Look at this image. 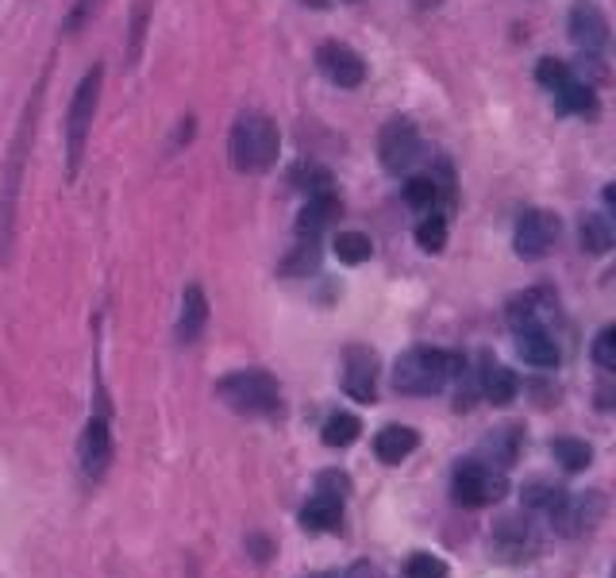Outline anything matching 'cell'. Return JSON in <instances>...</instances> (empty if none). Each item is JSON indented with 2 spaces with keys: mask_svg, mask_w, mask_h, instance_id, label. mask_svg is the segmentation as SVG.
<instances>
[{
  "mask_svg": "<svg viewBox=\"0 0 616 578\" xmlns=\"http://www.w3.org/2000/svg\"><path fill=\"white\" fill-rule=\"evenodd\" d=\"M578 243H582L585 255H605L613 247V224L601 212H585L582 224H578Z\"/></svg>",
  "mask_w": 616,
  "mask_h": 578,
  "instance_id": "obj_23",
  "label": "cell"
},
{
  "mask_svg": "<svg viewBox=\"0 0 616 578\" xmlns=\"http://www.w3.org/2000/svg\"><path fill=\"white\" fill-rule=\"evenodd\" d=\"M562 498H567V490H562V486H551V482H528V486H524V506L539 509V513H547V517L559 509Z\"/></svg>",
  "mask_w": 616,
  "mask_h": 578,
  "instance_id": "obj_27",
  "label": "cell"
},
{
  "mask_svg": "<svg viewBox=\"0 0 616 578\" xmlns=\"http://www.w3.org/2000/svg\"><path fill=\"white\" fill-rule=\"evenodd\" d=\"M297 189H304L309 197H324V193H332V174L324 166H301L293 174Z\"/></svg>",
  "mask_w": 616,
  "mask_h": 578,
  "instance_id": "obj_31",
  "label": "cell"
},
{
  "mask_svg": "<svg viewBox=\"0 0 616 578\" xmlns=\"http://www.w3.org/2000/svg\"><path fill=\"white\" fill-rule=\"evenodd\" d=\"M247 547H255V559H258V563H266V559H270V540H263V536H251V540H247Z\"/></svg>",
  "mask_w": 616,
  "mask_h": 578,
  "instance_id": "obj_39",
  "label": "cell"
},
{
  "mask_svg": "<svg viewBox=\"0 0 616 578\" xmlns=\"http://www.w3.org/2000/svg\"><path fill=\"white\" fill-rule=\"evenodd\" d=\"M567 27H570V39H574L578 47L585 50V55H597V50H605V43H608V16L601 12L597 0H574Z\"/></svg>",
  "mask_w": 616,
  "mask_h": 578,
  "instance_id": "obj_13",
  "label": "cell"
},
{
  "mask_svg": "<svg viewBox=\"0 0 616 578\" xmlns=\"http://www.w3.org/2000/svg\"><path fill=\"white\" fill-rule=\"evenodd\" d=\"M536 529L528 517H501L493 529V552L501 559H528L536 552Z\"/></svg>",
  "mask_w": 616,
  "mask_h": 578,
  "instance_id": "obj_14",
  "label": "cell"
},
{
  "mask_svg": "<svg viewBox=\"0 0 616 578\" xmlns=\"http://www.w3.org/2000/svg\"><path fill=\"white\" fill-rule=\"evenodd\" d=\"M544 324V316H539V305H536V298H516V301H509V328H512V336L516 332H528V328H539Z\"/></svg>",
  "mask_w": 616,
  "mask_h": 578,
  "instance_id": "obj_29",
  "label": "cell"
},
{
  "mask_svg": "<svg viewBox=\"0 0 616 578\" xmlns=\"http://www.w3.org/2000/svg\"><path fill=\"white\" fill-rule=\"evenodd\" d=\"M466 370L458 351H440V347H412L393 362V390L405 397H432L448 390L451 378Z\"/></svg>",
  "mask_w": 616,
  "mask_h": 578,
  "instance_id": "obj_2",
  "label": "cell"
},
{
  "mask_svg": "<svg viewBox=\"0 0 616 578\" xmlns=\"http://www.w3.org/2000/svg\"><path fill=\"white\" fill-rule=\"evenodd\" d=\"M278 124L263 113H240L232 124V139H228V151H232V166L243 174H263L278 162Z\"/></svg>",
  "mask_w": 616,
  "mask_h": 578,
  "instance_id": "obj_3",
  "label": "cell"
},
{
  "mask_svg": "<svg viewBox=\"0 0 616 578\" xmlns=\"http://www.w3.org/2000/svg\"><path fill=\"white\" fill-rule=\"evenodd\" d=\"M344 524V501L328 498V494H313L309 506L301 509V529L304 532H339Z\"/></svg>",
  "mask_w": 616,
  "mask_h": 578,
  "instance_id": "obj_20",
  "label": "cell"
},
{
  "mask_svg": "<svg viewBox=\"0 0 616 578\" xmlns=\"http://www.w3.org/2000/svg\"><path fill=\"white\" fill-rule=\"evenodd\" d=\"M509 494V478L504 471L489 466L486 459H463L451 474V498L455 506L466 509H481V506H493Z\"/></svg>",
  "mask_w": 616,
  "mask_h": 578,
  "instance_id": "obj_6",
  "label": "cell"
},
{
  "mask_svg": "<svg viewBox=\"0 0 616 578\" xmlns=\"http://www.w3.org/2000/svg\"><path fill=\"white\" fill-rule=\"evenodd\" d=\"M478 385H481V394H486V402H493V405H512L516 394H521V378L512 374L504 362H493V359H481Z\"/></svg>",
  "mask_w": 616,
  "mask_h": 578,
  "instance_id": "obj_15",
  "label": "cell"
},
{
  "mask_svg": "<svg viewBox=\"0 0 616 578\" xmlns=\"http://www.w3.org/2000/svg\"><path fill=\"white\" fill-rule=\"evenodd\" d=\"M96 4H101V0H78V4H73V12H70V20H66V32L78 35L81 24H85V20L96 12Z\"/></svg>",
  "mask_w": 616,
  "mask_h": 578,
  "instance_id": "obj_37",
  "label": "cell"
},
{
  "mask_svg": "<svg viewBox=\"0 0 616 578\" xmlns=\"http://www.w3.org/2000/svg\"><path fill=\"white\" fill-rule=\"evenodd\" d=\"M43 85H47V73L39 78L32 101H27V113H24V120H20L16 139H12L9 166H4V185H0V263H9L12 240H16V201H20V185H24V162L35 139V116H39V105H43Z\"/></svg>",
  "mask_w": 616,
  "mask_h": 578,
  "instance_id": "obj_1",
  "label": "cell"
},
{
  "mask_svg": "<svg viewBox=\"0 0 616 578\" xmlns=\"http://www.w3.org/2000/svg\"><path fill=\"white\" fill-rule=\"evenodd\" d=\"M344 390L362 405L377 402V355L370 347H347L344 355Z\"/></svg>",
  "mask_w": 616,
  "mask_h": 578,
  "instance_id": "obj_12",
  "label": "cell"
},
{
  "mask_svg": "<svg viewBox=\"0 0 616 578\" xmlns=\"http://www.w3.org/2000/svg\"><path fill=\"white\" fill-rule=\"evenodd\" d=\"M377 154L390 174H405L420 159V131L412 120H390L377 136Z\"/></svg>",
  "mask_w": 616,
  "mask_h": 578,
  "instance_id": "obj_8",
  "label": "cell"
},
{
  "mask_svg": "<svg viewBox=\"0 0 616 578\" xmlns=\"http://www.w3.org/2000/svg\"><path fill=\"white\" fill-rule=\"evenodd\" d=\"M417 243L428 251V255H440V251L448 247V217L432 212V217L420 220V224H417Z\"/></svg>",
  "mask_w": 616,
  "mask_h": 578,
  "instance_id": "obj_28",
  "label": "cell"
},
{
  "mask_svg": "<svg viewBox=\"0 0 616 578\" xmlns=\"http://www.w3.org/2000/svg\"><path fill=\"white\" fill-rule=\"evenodd\" d=\"M101 81H105V70L93 66V70L81 78L78 93L70 101V116H66V177H78L81 159H85V143L89 131H93V116H96V101H101Z\"/></svg>",
  "mask_w": 616,
  "mask_h": 578,
  "instance_id": "obj_5",
  "label": "cell"
},
{
  "mask_svg": "<svg viewBox=\"0 0 616 578\" xmlns=\"http://www.w3.org/2000/svg\"><path fill=\"white\" fill-rule=\"evenodd\" d=\"M78 463L89 482H101L113 466V432L105 417H89L78 440Z\"/></svg>",
  "mask_w": 616,
  "mask_h": 578,
  "instance_id": "obj_9",
  "label": "cell"
},
{
  "mask_svg": "<svg viewBox=\"0 0 616 578\" xmlns=\"http://www.w3.org/2000/svg\"><path fill=\"white\" fill-rule=\"evenodd\" d=\"M313 578H374V570H370L367 563H359V567H351V570H328V575H313Z\"/></svg>",
  "mask_w": 616,
  "mask_h": 578,
  "instance_id": "obj_38",
  "label": "cell"
},
{
  "mask_svg": "<svg viewBox=\"0 0 616 578\" xmlns=\"http://www.w3.org/2000/svg\"><path fill=\"white\" fill-rule=\"evenodd\" d=\"M143 32H147V0H139L136 12H131V47H128V62L139 58V47H143Z\"/></svg>",
  "mask_w": 616,
  "mask_h": 578,
  "instance_id": "obj_36",
  "label": "cell"
},
{
  "mask_svg": "<svg viewBox=\"0 0 616 578\" xmlns=\"http://www.w3.org/2000/svg\"><path fill=\"white\" fill-rule=\"evenodd\" d=\"M217 394L240 417H274V413H281V390L270 370H235V374L220 378Z\"/></svg>",
  "mask_w": 616,
  "mask_h": 578,
  "instance_id": "obj_4",
  "label": "cell"
},
{
  "mask_svg": "<svg viewBox=\"0 0 616 578\" xmlns=\"http://www.w3.org/2000/svg\"><path fill=\"white\" fill-rule=\"evenodd\" d=\"M551 455L562 471H585L593 463V448L585 440H574V436H562V440L551 443Z\"/></svg>",
  "mask_w": 616,
  "mask_h": 578,
  "instance_id": "obj_25",
  "label": "cell"
},
{
  "mask_svg": "<svg viewBox=\"0 0 616 578\" xmlns=\"http://www.w3.org/2000/svg\"><path fill=\"white\" fill-rule=\"evenodd\" d=\"M205 324H209V298H205V289L185 286L182 316H177V344H197Z\"/></svg>",
  "mask_w": 616,
  "mask_h": 578,
  "instance_id": "obj_16",
  "label": "cell"
},
{
  "mask_svg": "<svg viewBox=\"0 0 616 578\" xmlns=\"http://www.w3.org/2000/svg\"><path fill=\"white\" fill-rule=\"evenodd\" d=\"M417 448H420V436H417V428H408V425H385L382 432L374 436V455L382 459L385 466L405 463Z\"/></svg>",
  "mask_w": 616,
  "mask_h": 578,
  "instance_id": "obj_17",
  "label": "cell"
},
{
  "mask_svg": "<svg viewBox=\"0 0 616 578\" xmlns=\"http://www.w3.org/2000/svg\"><path fill=\"white\" fill-rule=\"evenodd\" d=\"M555 105H559L562 113L593 116V113H597V93H593V85H590V81H578V78H570L562 89H555Z\"/></svg>",
  "mask_w": 616,
  "mask_h": 578,
  "instance_id": "obj_22",
  "label": "cell"
},
{
  "mask_svg": "<svg viewBox=\"0 0 616 578\" xmlns=\"http://www.w3.org/2000/svg\"><path fill=\"white\" fill-rule=\"evenodd\" d=\"M570 78H574V70H570V62H559V58H544V62H539V70H536V81L547 89V93L562 89Z\"/></svg>",
  "mask_w": 616,
  "mask_h": 578,
  "instance_id": "obj_32",
  "label": "cell"
},
{
  "mask_svg": "<svg viewBox=\"0 0 616 578\" xmlns=\"http://www.w3.org/2000/svg\"><path fill=\"white\" fill-rule=\"evenodd\" d=\"M316 494H328V498L344 501L347 494H351V478H347L344 471H321L316 474Z\"/></svg>",
  "mask_w": 616,
  "mask_h": 578,
  "instance_id": "obj_35",
  "label": "cell"
},
{
  "mask_svg": "<svg viewBox=\"0 0 616 578\" xmlns=\"http://www.w3.org/2000/svg\"><path fill=\"white\" fill-rule=\"evenodd\" d=\"M408 578H448V563L440 555L417 552L408 559Z\"/></svg>",
  "mask_w": 616,
  "mask_h": 578,
  "instance_id": "obj_34",
  "label": "cell"
},
{
  "mask_svg": "<svg viewBox=\"0 0 616 578\" xmlns=\"http://www.w3.org/2000/svg\"><path fill=\"white\" fill-rule=\"evenodd\" d=\"M481 451H489V455H493V459H489V466H497V471H509V466L516 463V455H521V428H516V425L497 428V432L481 443Z\"/></svg>",
  "mask_w": 616,
  "mask_h": 578,
  "instance_id": "obj_21",
  "label": "cell"
},
{
  "mask_svg": "<svg viewBox=\"0 0 616 578\" xmlns=\"http://www.w3.org/2000/svg\"><path fill=\"white\" fill-rule=\"evenodd\" d=\"M316 66H321L324 78L339 89H359L362 81H367V62H362L359 50L347 47V43H324V47L316 50Z\"/></svg>",
  "mask_w": 616,
  "mask_h": 578,
  "instance_id": "obj_11",
  "label": "cell"
},
{
  "mask_svg": "<svg viewBox=\"0 0 616 578\" xmlns=\"http://www.w3.org/2000/svg\"><path fill=\"white\" fill-rule=\"evenodd\" d=\"M359 436H362V420L355 417V413H332L321 428V440L328 443V448H351Z\"/></svg>",
  "mask_w": 616,
  "mask_h": 578,
  "instance_id": "obj_24",
  "label": "cell"
},
{
  "mask_svg": "<svg viewBox=\"0 0 616 578\" xmlns=\"http://www.w3.org/2000/svg\"><path fill=\"white\" fill-rule=\"evenodd\" d=\"M336 217H339L336 193L309 197V201H304V209H301V217H297V235H301V240H316V235H321Z\"/></svg>",
  "mask_w": 616,
  "mask_h": 578,
  "instance_id": "obj_19",
  "label": "cell"
},
{
  "mask_svg": "<svg viewBox=\"0 0 616 578\" xmlns=\"http://www.w3.org/2000/svg\"><path fill=\"white\" fill-rule=\"evenodd\" d=\"M516 351H521L524 362H532V367H539V370L559 367V359H562L559 344H555V336L544 328V324H539V328H528V332H516Z\"/></svg>",
  "mask_w": 616,
  "mask_h": 578,
  "instance_id": "obj_18",
  "label": "cell"
},
{
  "mask_svg": "<svg viewBox=\"0 0 616 578\" xmlns=\"http://www.w3.org/2000/svg\"><path fill=\"white\" fill-rule=\"evenodd\" d=\"M405 201L412 205V209L428 212L435 201H440V185H435V177H408L405 182Z\"/></svg>",
  "mask_w": 616,
  "mask_h": 578,
  "instance_id": "obj_30",
  "label": "cell"
},
{
  "mask_svg": "<svg viewBox=\"0 0 616 578\" xmlns=\"http://www.w3.org/2000/svg\"><path fill=\"white\" fill-rule=\"evenodd\" d=\"M332 251H336L339 263L359 266L374 255V243H370V235H362V232H339L336 243H332Z\"/></svg>",
  "mask_w": 616,
  "mask_h": 578,
  "instance_id": "obj_26",
  "label": "cell"
},
{
  "mask_svg": "<svg viewBox=\"0 0 616 578\" xmlns=\"http://www.w3.org/2000/svg\"><path fill=\"white\" fill-rule=\"evenodd\" d=\"M593 362H597L605 374H613L616 370V328L608 324V328L597 332V339H593Z\"/></svg>",
  "mask_w": 616,
  "mask_h": 578,
  "instance_id": "obj_33",
  "label": "cell"
},
{
  "mask_svg": "<svg viewBox=\"0 0 616 578\" xmlns=\"http://www.w3.org/2000/svg\"><path fill=\"white\" fill-rule=\"evenodd\" d=\"M559 217L547 209H528L521 220H516V235H512V247H516V255L528 258V263H536V258L551 255V247L559 243Z\"/></svg>",
  "mask_w": 616,
  "mask_h": 578,
  "instance_id": "obj_7",
  "label": "cell"
},
{
  "mask_svg": "<svg viewBox=\"0 0 616 578\" xmlns=\"http://www.w3.org/2000/svg\"><path fill=\"white\" fill-rule=\"evenodd\" d=\"M601 517H605V498H601L597 490L567 494V498L559 501V509L551 513V524L562 532V536H582V532H590Z\"/></svg>",
  "mask_w": 616,
  "mask_h": 578,
  "instance_id": "obj_10",
  "label": "cell"
},
{
  "mask_svg": "<svg viewBox=\"0 0 616 578\" xmlns=\"http://www.w3.org/2000/svg\"><path fill=\"white\" fill-rule=\"evenodd\" d=\"M309 4H313V9H324V0H309Z\"/></svg>",
  "mask_w": 616,
  "mask_h": 578,
  "instance_id": "obj_40",
  "label": "cell"
}]
</instances>
